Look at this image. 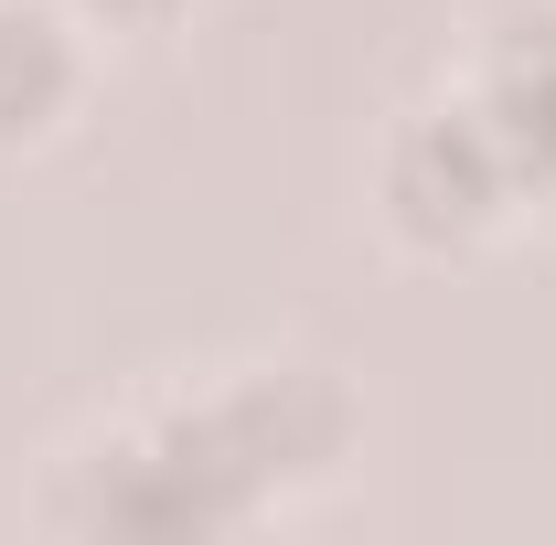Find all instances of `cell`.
<instances>
[{
	"mask_svg": "<svg viewBox=\"0 0 556 545\" xmlns=\"http://www.w3.org/2000/svg\"><path fill=\"white\" fill-rule=\"evenodd\" d=\"M482 118H492V139H503L514 172H546L556 182V22H525L503 43V65L482 86Z\"/></svg>",
	"mask_w": 556,
	"mask_h": 545,
	"instance_id": "cell-2",
	"label": "cell"
},
{
	"mask_svg": "<svg viewBox=\"0 0 556 545\" xmlns=\"http://www.w3.org/2000/svg\"><path fill=\"white\" fill-rule=\"evenodd\" d=\"M108 11H172V0H108Z\"/></svg>",
	"mask_w": 556,
	"mask_h": 545,
	"instance_id": "cell-3",
	"label": "cell"
},
{
	"mask_svg": "<svg viewBox=\"0 0 556 545\" xmlns=\"http://www.w3.org/2000/svg\"><path fill=\"white\" fill-rule=\"evenodd\" d=\"M386 193L407 214L417 236H471L503 193H514V161H503V139H492L482 107H460V118H417L396 139V161H386Z\"/></svg>",
	"mask_w": 556,
	"mask_h": 545,
	"instance_id": "cell-1",
	"label": "cell"
}]
</instances>
